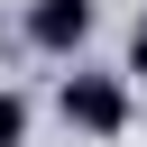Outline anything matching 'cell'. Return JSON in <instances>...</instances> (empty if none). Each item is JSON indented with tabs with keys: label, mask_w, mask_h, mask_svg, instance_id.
<instances>
[{
	"label": "cell",
	"mask_w": 147,
	"mask_h": 147,
	"mask_svg": "<svg viewBox=\"0 0 147 147\" xmlns=\"http://www.w3.org/2000/svg\"><path fill=\"white\" fill-rule=\"evenodd\" d=\"M55 110H64V129H83V138H119V129H129V74L74 64V74L55 83Z\"/></svg>",
	"instance_id": "cell-1"
},
{
	"label": "cell",
	"mask_w": 147,
	"mask_h": 147,
	"mask_svg": "<svg viewBox=\"0 0 147 147\" xmlns=\"http://www.w3.org/2000/svg\"><path fill=\"white\" fill-rule=\"evenodd\" d=\"M129 74H147V9H138V28H129Z\"/></svg>",
	"instance_id": "cell-4"
},
{
	"label": "cell",
	"mask_w": 147,
	"mask_h": 147,
	"mask_svg": "<svg viewBox=\"0 0 147 147\" xmlns=\"http://www.w3.org/2000/svg\"><path fill=\"white\" fill-rule=\"evenodd\" d=\"M92 0H28V46L37 55H83V37H92Z\"/></svg>",
	"instance_id": "cell-2"
},
{
	"label": "cell",
	"mask_w": 147,
	"mask_h": 147,
	"mask_svg": "<svg viewBox=\"0 0 147 147\" xmlns=\"http://www.w3.org/2000/svg\"><path fill=\"white\" fill-rule=\"evenodd\" d=\"M0 147H28V92L0 83Z\"/></svg>",
	"instance_id": "cell-3"
}]
</instances>
